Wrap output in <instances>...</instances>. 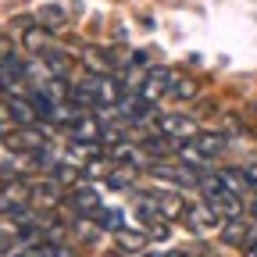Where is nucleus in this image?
I'll use <instances>...</instances> for the list:
<instances>
[{
  "label": "nucleus",
  "mask_w": 257,
  "mask_h": 257,
  "mask_svg": "<svg viewBox=\"0 0 257 257\" xmlns=\"http://www.w3.org/2000/svg\"><path fill=\"white\" fill-rule=\"evenodd\" d=\"M64 204L75 211V218H93L100 211V193H96L89 182H75L68 189V197H64Z\"/></svg>",
  "instance_id": "nucleus-3"
},
{
  "label": "nucleus",
  "mask_w": 257,
  "mask_h": 257,
  "mask_svg": "<svg viewBox=\"0 0 257 257\" xmlns=\"http://www.w3.org/2000/svg\"><path fill=\"white\" fill-rule=\"evenodd\" d=\"M72 140H93V143H100V136H104V125H100V114H89V111H82L79 118H75V125H72V133H68Z\"/></svg>",
  "instance_id": "nucleus-9"
},
{
  "label": "nucleus",
  "mask_w": 257,
  "mask_h": 257,
  "mask_svg": "<svg viewBox=\"0 0 257 257\" xmlns=\"http://www.w3.org/2000/svg\"><path fill=\"white\" fill-rule=\"evenodd\" d=\"M243 175H246V182H250V189L257 193V161H250V165H243Z\"/></svg>",
  "instance_id": "nucleus-29"
},
{
  "label": "nucleus",
  "mask_w": 257,
  "mask_h": 257,
  "mask_svg": "<svg viewBox=\"0 0 257 257\" xmlns=\"http://www.w3.org/2000/svg\"><path fill=\"white\" fill-rule=\"evenodd\" d=\"M15 61H18L15 40H11V36H0V68H8V64H15Z\"/></svg>",
  "instance_id": "nucleus-25"
},
{
  "label": "nucleus",
  "mask_w": 257,
  "mask_h": 257,
  "mask_svg": "<svg viewBox=\"0 0 257 257\" xmlns=\"http://www.w3.org/2000/svg\"><path fill=\"white\" fill-rule=\"evenodd\" d=\"M204 204H207L221 221H229V218H239V214H243V197H236V193H229V189L204 197Z\"/></svg>",
  "instance_id": "nucleus-6"
},
{
  "label": "nucleus",
  "mask_w": 257,
  "mask_h": 257,
  "mask_svg": "<svg viewBox=\"0 0 257 257\" xmlns=\"http://www.w3.org/2000/svg\"><path fill=\"white\" fill-rule=\"evenodd\" d=\"M79 61H82V68H86L89 75H111V72H114V57H111V50H107V47H96V43L82 47Z\"/></svg>",
  "instance_id": "nucleus-5"
},
{
  "label": "nucleus",
  "mask_w": 257,
  "mask_h": 257,
  "mask_svg": "<svg viewBox=\"0 0 257 257\" xmlns=\"http://www.w3.org/2000/svg\"><path fill=\"white\" fill-rule=\"evenodd\" d=\"M93 221H96V229H100V232H118V229H125V221H121V211L118 207H104L100 204V211H96L93 214Z\"/></svg>",
  "instance_id": "nucleus-20"
},
{
  "label": "nucleus",
  "mask_w": 257,
  "mask_h": 257,
  "mask_svg": "<svg viewBox=\"0 0 257 257\" xmlns=\"http://www.w3.org/2000/svg\"><path fill=\"white\" fill-rule=\"evenodd\" d=\"M0 125H11V107H8V100H0Z\"/></svg>",
  "instance_id": "nucleus-31"
},
{
  "label": "nucleus",
  "mask_w": 257,
  "mask_h": 257,
  "mask_svg": "<svg viewBox=\"0 0 257 257\" xmlns=\"http://www.w3.org/2000/svg\"><path fill=\"white\" fill-rule=\"evenodd\" d=\"M186 225H189L193 232H200V229H221V218L207 204H197V207H186Z\"/></svg>",
  "instance_id": "nucleus-10"
},
{
  "label": "nucleus",
  "mask_w": 257,
  "mask_h": 257,
  "mask_svg": "<svg viewBox=\"0 0 257 257\" xmlns=\"http://www.w3.org/2000/svg\"><path fill=\"white\" fill-rule=\"evenodd\" d=\"M197 93H200V86H197V79H193V75H175V86H172V96H175V100H193Z\"/></svg>",
  "instance_id": "nucleus-23"
},
{
  "label": "nucleus",
  "mask_w": 257,
  "mask_h": 257,
  "mask_svg": "<svg viewBox=\"0 0 257 257\" xmlns=\"http://www.w3.org/2000/svg\"><path fill=\"white\" fill-rule=\"evenodd\" d=\"M221 125L229 128V133H225V136H243V121H239V118H232V114H225V118H221Z\"/></svg>",
  "instance_id": "nucleus-27"
},
{
  "label": "nucleus",
  "mask_w": 257,
  "mask_h": 257,
  "mask_svg": "<svg viewBox=\"0 0 257 257\" xmlns=\"http://www.w3.org/2000/svg\"><path fill=\"white\" fill-rule=\"evenodd\" d=\"M36 22H40L43 29H50V32H54V29H61V25H64V8L47 4V8H40V11H36Z\"/></svg>",
  "instance_id": "nucleus-22"
},
{
  "label": "nucleus",
  "mask_w": 257,
  "mask_h": 257,
  "mask_svg": "<svg viewBox=\"0 0 257 257\" xmlns=\"http://www.w3.org/2000/svg\"><path fill=\"white\" fill-rule=\"evenodd\" d=\"M147 257H182V253H175V250H161V253H147Z\"/></svg>",
  "instance_id": "nucleus-32"
},
{
  "label": "nucleus",
  "mask_w": 257,
  "mask_h": 257,
  "mask_svg": "<svg viewBox=\"0 0 257 257\" xmlns=\"http://www.w3.org/2000/svg\"><path fill=\"white\" fill-rule=\"evenodd\" d=\"M193 143H197L207 157H218L225 147H229V136H225V133H204V128H200V133L193 136Z\"/></svg>",
  "instance_id": "nucleus-18"
},
{
  "label": "nucleus",
  "mask_w": 257,
  "mask_h": 257,
  "mask_svg": "<svg viewBox=\"0 0 257 257\" xmlns=\"http://www.w3.org/2000/svg\"><path fill=\"white\" fill-rule=\"evenodd\" d=\"M250 236H253V232H250V218H246V214L221 221V243H225V246H243Z\"/></svg>",
  "instance_id": "nucleus-8"
},
{
  "label": "nucleus",
  "mask_w": 257,
  "mask_h": 257,
  "mask_svg": "<svg viewBox=\"0 0 257 257\" xmlns=\"http://www.w3.org/2000/svg\"><path fill=\"white\" fill-rule=\"evenodd\" d=\"M154 197H157V204H161V214H165V218L186 214V204H182V197H179V189H157Z\"/></svg>",
  "instance_id": "nucleus-19"
},
{
  "label": "nucleus",
  "mask_w": 257,
  "mask_h": 257,
  "mask_svg": "<svg viewBox=\"0 0 257 257\" xmlns=\"http://www.w3.org/2000/svg\"><path fill=\"white\" fill-rule=\"evenodd\" d=\"M18 250V239L11 236V232H4V229H0V257H11Z\"/></svg>",
  "instance_id": "nucleus-26"
},
{
  "label": "nucleus",
  "mask_w": 257,
  "mask_h": 257,
  "mask_svg": "<svg viewBox=\"0 0 257 257\" xmlns=\"http://www.w3.org/2000/svg\"><path fill=\"white\" fill-rule=\"evenodd\" d=\"M243 257H257V232H253V236L243 243Z\"/></svg>",
  "instance_id": "nucleus-30"
},
{
  "label": "nucleus",
  "mask_w": 257,
  "mask_h": 257,
  "mask_svg": "<svg viewBox=\"0 0 257 257\" xmlns=\"http://www.w3.org/2000/svg\"><path fill=\"white\" fill-rule=\"evenodd\" d=\"M93 157H100V143H93V140H72L68 150H64V161H72V165H86V161Z\"/></svg>",
  "instance_id": "nucleus-13"
},
{
  "label": "nucleus",
  "mask_w": 257,
  "mask_h": 257,
  "mask_svg": "<svg viewBox=\"0 0 257 257\" xmlns=\"http://www.w3.org/2000/svg\"><path fill=\"white\" fill-rule=\"evenodd\" d=\"M68 186H61L54 175L50 179H36V182H29V204L36 207V211H57L61 204H64V193Z\"/></svg>",
  "instance_id": "nucleus-1"
},
{
  "label": "nucleus",
  "mask_w": 257,
  "mask_h": 257,
  "mask_svg": "<svg viewBox=\"0 0 257 257\" xmlns=\"http://www.w3.org/2000/svg\"><path fill=\"white\" fill-rule=\"evenodd\" d=\"M8 107H11V121L15 125H40V114L29 104V96H11Z\"/></svg>",
  "instance_id": "nucleus-16"
},
{
  "label": "nucleus",
  "mask_w": 257,
  "mask_h": 257,
  "mask_svg": "<svg viewBox=\"0 0 257 257\" xmlns=\"http://www.w3.org/2000/svg\"><path fill=\"white\" fill-rule=\"evenodd\" d=\"M147 232H136V229H118L114 232V246L121 250V253H143L147 250Z\"/></svg>",
  "instance_id": "nucleus-15"
},
{
  "label": "nucleus",
  "mask_w": 257,
  "mask_h": 257,
  "mask_svg": "<svg viewBox=\"0 0 257 257\" xmlns=\"http://www.w3.org/2000/svg\"><path fill=\"white\" fill-rule=\"evenodd\" d=\"M50 246V257H75V250L68 243H47Z\"/></svg>",
  "instance_id": "nucleus-28"
},
{
  "label": "nucleus",
  "mask_w": 257,
  "mask_h": 257,
  "mask_svg": "<svg viewBox=\"0 0 257 257\" xmlns=\"http://www.w3.org/2000/svg\"><path fill=\"white\" fill-rule=\"evenodd\" d=\"M22 47H25L32 57H36V54H43V50L50 47V29H43L40 22H32V25L22 32Z\"/></svg>",
  "instance_id": "nucleus-12"
},
{
  "label": "nucleus",
  "mask_w": 257,
  "mask_h": 257,
  "mask_svg": "<svg viewBox=\"0 0 257 257\" xmlns=\"http://www.w3.org/2000/svg\"><path fill=\"white\" fill-rule=\"evenodd\" d=\"M111 165H114L111 157H93V161H86V165H82V175H86V179H107Z\"/></svg>",
  "instance_id": "nucleus-24"
},
{
  "label": "nucleus",
  "mask_w": 257,
  "mask_h": 257,
  "mask_svg": "<svg viewBox=\"0 0 257 257\" xmlns=\"http://www.w3.org/2000/svg\"><path fill=\"white\" fill-rule=\"evenodd\" d=\"M175 154H179V161H182V165L197 168V172H200V168L207 165V161H211V157H207V154H204V150H200L197 143H193V140H182V143L175 147Z\"/></svg>",
  "instance_id": "nucleus-17"
},
{
  "label": "nucleus",
  "mask_w": 257,
  "mask_h": 257,
  "mask_svg": "<svg viewBox=\"0 0 257 257\" xmlns=\"http://www.w3.org/2000/svg\"><path fill=\"white\" fill-rule=\"evenodd\" d=\"M172 86H175V72L172 68H150L143 75V82H140V96L154 107V104L165 100V93H172Z\"/></svg>",
  "instance_id": "nucleus-2"
},
{
  "label": "nucleus",
  "mask_w": 257,
  "mask_h": 257,
  "mask_svg": "<svg viewBox=\"0 0 257 257\" xmlns=\"http://www.w3.org/2000/svg\"><path fill=\"white\" fill-rule=\"evenodd\" d=\"M136 175H140V172H136L133 165H111L104 186H107V189H136Z\"/></svg>",
  "instance_id": "nucleus-14"
},
{
  "label": "nucleus",
  "mask_w": 257,
  "mask_h": 257,
  "mask_svg": "<svg viewBox=\"0 0 257 257\" xmlns=\"http://www.w3.org/2000/svg\"><path fill=\"white\" fill-rule=\"evenodd\" d=\"M36 57H43V64H47V68H50V75H57V79H68L72 75V57L68 54H64L61 47H47L43 54H36Z\"/></svg>",
  "instance_id": "nucleus-11"
},
{
  "label": "nucleus",
  "mask_w": 257,
  "mask_h": 257,
  "mask_svg": "<svg viewBox=\"0 0 257 257\" xmlns=\"http://www.w3.org/2000/svg\"><path fill=\"white\" fill-rule=\"evenodd\" d=\"M157 133H165V136H172L175 143H182V140H193L200 133V125L193 121L189 114H157Z\"/></svg>",
  "instance_id": "nucleus-4"
},
{
  "label": "nucleus",
  "mask_w": 257,
  "mask_h": 257,
  "mask_svg": "<svg viewBox=\"0 0 257 257\" xmlns=\"http://www.w3.org/2000/svg\"><path fill=\"white\" fill-rule=\"evenodd\" d=\"M218 175H221L225 189L236 193V197H246V193H253V189H250V182H246V175H243V168H221Z\"/></svg>",
  "instance_id": "nucleus-21"
},
{
  "label": "nucleus",
  "mask_w": 257,
  "mask_h": 257,
  "mask_svg": "<svg viewBox=\"0 0 257 257\" xmlns=\"http://www.w3.org/2000/svg\"><path fill=\"white\" fill-rule=\"evenodd\" d=\"M29 79H25V68L15 61V64H8V68H0V93H8V100L11 96H29Z\"/></svg>",
  "instance_id": "nucleus-7"
},
{
  "label": "nucleus",
  "mask_w": 257,
  "mask_h": 257,
  "mask_svg": "<svg viewBox=\"0 0 257 257\" xmlns=\"http://www.w3.org/2000/svg\"><path fill=\"white\" fill-rule=\"evenodd\" d=\"M0 140H4V125H0Z\"/></svg>",
  "instance_id": "nucleus-33"
}]
</instances>
